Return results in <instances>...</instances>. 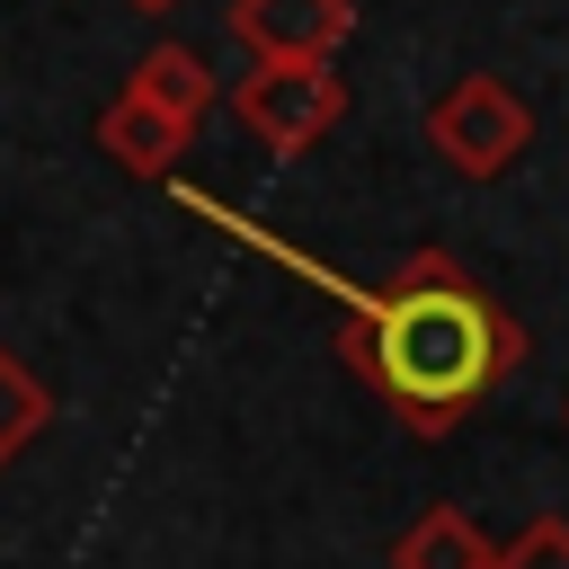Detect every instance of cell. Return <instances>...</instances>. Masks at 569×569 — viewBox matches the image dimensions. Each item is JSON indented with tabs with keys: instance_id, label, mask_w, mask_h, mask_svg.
Returning a JSON list of instances; mask_svg holds the SVG:
<instances>
[{
	"instance_id": "cell-5",
	"label": "cell",
	"mask_w": 569,
	"mask_h": 569,
	"mask_svg": "<svg viewBox=\"0 0 569 569\" xmlns=\"http://www.w3.org/2000/svg\"><path fill=\"white\" fill-rule=\"evenodd\" d=\"M98 151L124 169V178H142V187H169L178 178V151H187V124H169L160 107H142V98H107L98 107Z\"/></svg>"
},
{
	"instance_id": "cell-3",
	"label": "cell",
	"mask_w": 569,
	"mask_h": 569,
	"mask_svg": "<svg viewBox=\"0 0 569 569\" xmlns=\"http://www.w3.org/2000/svg\"><path fill=\"white\" fill-rule=\"evenodd\" d=\"M231 116L267 142V151H311L338 116H347V80L338 53H302V62H258L249 80H231Z\"/></svg>"
},
{
	"instance_id": "cell-10",
	"label": "cell",
	"mask_w": 569,
	"mask_h": 569,
	"mask_svg": "<svg viewBox=\"0 0 569 569\" xmlns=\"http://www.w3.org/2000/svg\"><path fill=\"white\" fill-rule=\"evenodd\" d=\"M124 9H178V0H124Z\"/></svg>"
},
{
	"instance_id": "cell-2",
	"label": "cell",
	"mask_w": 569,
	"mask_h": 569,
	"mask_svg": "<svg viewBox=\"0 0 569 569\" xmlns=\"http://www.w3.org/2000/svg\"><path fill=\"white\" fill-rule=\"evenodd\" d=\"M427 142L462 169V178H507L533 151V107L498 80V71H462L427 98Z\"/></svg>"
},
{
	"instance_id": "cell-7",
	"label": "cell",
	"mask_w": 569,
	"mask_h": 569,
	"mask_svg": "<svg viewBox=\"0 0 569 569\" xmlns=\"http://www.w3.org/2000/svg\"><path fill=\"white\" fill-rule=\"evenodd\" d=\"M489 560H498V542L462 507H427L391 533V569H489Z\"/></svg>"
},
{
	"instance_id": "cell-4",
	"label": "cell",
	"mask_w": 569,
	"mask_h": 569,
	"mask_svg": "<svg viewBox=\"0 0 569 569\" xmlns=\"http://www.w3.org/2000/svg\"><path fill=\"white\" fill-rule=\"evenodd\" d=\"M231 36L258 62H302V53H338L356 36V0H231Z\"/></svg>"
},
{
	"instance_id": "cell-8",
	"label": "cell",
	"mask_w": 569,
	"mask_h": 569,
	"mask_svg": "<svg viewBox=\"0 0 569 569\" xmlns=\"http://www.w3.org/2000/svg\"><path fill=\"white\" fill-rule=\"evenodd\" d=\"M44 427H53V391L36 382V365H27V356H9V347H0V471H9Z\"/></svg>"
},
{
	"instance_id": "cell-1",
	"label": "cell",
	"mask_w": 569,
	"mask_h": 569,
	"mask_svg": "<svg viewBox=\"0 0 569 569\" xmlns=\"http://www.w3.org/2000/svg\"><path fill=\"white\" fill-rule=\"evenodd\" d=\"M284 267L338 302V365L365 373V391L418 445H445L525 365L516 311L498 293H480V276L445 249H409L400 276H382V284H347L320 258H284Z\"/></svg>"
},
{
	"instance_id": "cell-11",
	"label": "cell",
	"mask_w": 569,
	"mask_h": 569,
	"mask_svg": "<svg viewBox=\"0 0 569 569\" xmlns=\"http://www.w3.org/2000/svg\"><path fill=\"white\" fill-rule=\"evenodd\" d=\"M560 427H569V391H560Z\"/></svg>"
},
{
	"instance_id": "cell-6",
	"label": "cell",
	"mask_w": 569,
	"mask_h": 569,
	"mask_svg": "<svg viewBox=\"0 0 569 569\" xmlns=\"http://www.w3.org/2000/svg\"><path fill=\"white\" fill-rule=\"evenodd\" d=\"M124 98H142V107H160L169 124H187V133H196V124L213 116V71H204L187 44H151V53L124 71Z\"/></svg>"
},
{
	"instance_id": "cell-9",
	"label": "cell",
	"mask_w": 569,
	"mask_h": 569,
	"mask_svg": "<svg viewBox=\"0 0 569 569\" xmlns=\"http://www.w3.org/2000/svg\"><path fill=\"white\" fill-rule=\"evenodd\" d=\"M489 569H569V516H533Z\"/></svg>"
}]
</instances>
